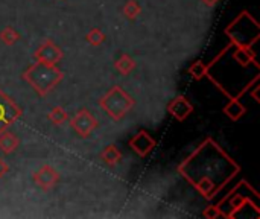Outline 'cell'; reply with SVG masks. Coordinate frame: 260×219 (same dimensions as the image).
Wrapping results in <instances>:
<instances>
[{
	"label": "cell",
	"mask_w": 260,
	"mask_h": 219,
	"mask_svg": "<svg viewBox=\"0 0 260 219\" xmlns=\"http://www.w3.org/2000/svg\"><path fill=\"white\" fill-rule=\"evenodd\" d=\"M203 216L207 219H218L224 218V212L221 210V207L218 204H212V206H207L203 212Z\"/></svg>",
	"instance_id": "cell-22"
},
{
	"label": "cell",
	"mask_w": 260,
	"mask_h": 219,
	"mask_svg": "<svg viewBox=\"0 0 260 219\" xmlns=\"http://www.w3.org/2000/svg\"><path fill=\"white\" fill-rule=\"evenodd\" d=\"M114 67H116V70H117L120 75L126 76V75H129V73L136 69V61H134V58H133L131 55H128V53H120L119 58H117L116 62H114Z\"/></svg>",
	"instance_id": "cell-16"
},
{
	"label": "cell",
	"mask_w": 260,
	"mask_h": 219,
	"mask_svg": "<svg viewBox=\"0 0 260 219\" xmlns=\"http://www.w3.org/2000/svg\"><path fill=\"white\" fill-rule=\"evenodd\" d=\"M168 111L175 120L184 122L193 113V105L186 96H177L168 104Z\"/></svg>",
	"instance_id": "cell-12"
},
{
	"label": "cell",
	"mask_w": 260,
	"mask_h": 219,
	"mask_svg": "<svg viewBox=\"0 0 260 219\" xmlns=\"http://www.w3.org/2000/svg\"><path fill=\"white\" fill-rule=\"evenodd\" d=\"M253 198H259L257 191L247 181H241L235 189L229 192V195L218 203L221 210L224 212L225 219H235L239 216V213L247 207L259 209L256 201ZM260 210V209H259Z\"/></svg>",
	"instance_id": "cell-4"
},
{
	"label": "cell",
	"mask_w": 260,
	"mask_h": 219,
	"mask_svg": "<svg viewBox=\"0 0 260 219\" xmlns=\"http://www.w3.org/2000/svg\"><path fill=\"white\" fill-rule=\"evenodd\" d=\"M187 72H189V75H190L193 79L201 81V79L206 78V75H207V64H204L203 61H193V62L189 66Z\"/></svg>",
	"instance_id": "cell-19"
},
{
	"label": "cell",
	"mask_w": 260,
	"mask_h": 219,
	"mask_svg": "<svg viewBox=\"0 0 260 219\" xmlns=\"http://www.w3.org/2000/svg\"><path fill=\"white\" fill-rule=\"evenodd\" d=\"M128 145H129V148H131L139 157L145 159V157H148V155L154 151V148L157 146V140H155L148 131L140 130L139 133H136V134L129 139Z\"/></svg>",
	"instance_id": "cell-10"
},
{
	"label": "cell",
	"mask_w": 260,
	"mask_h": 219,
	"mask_svg": "<svg viewBox=\"0 0 260 219\" xmlns=\"http://www.w3.org/2000/svg\"><path fill=\"white\" fill-rule=\"evenodd\" d=\"M62 50L59 46H56L50 38H47L34 53L35 61H43L47 64H56L62 59Z\"/></svg>",
	"instance_id": "cell-11"
},
{
	"label": "cell",
	"mask_w": 260,
	"mask_h": 219,
	"mask_svg": "<svg viewBox=\"0 0 260 219\" xmlns=\"http://www.w3.org/2000/svg\"><path fill=\"white\" fill-rule=\"evenodd\" d=\"M239 172L241 166L210 137L178 165V174L209 201Z\"/></svg>",
	"instance_id": "cell-1"
},
{
	"label": "cell",
	"mask_w": 260,
	"mask_h": 219,
	"mask_svg": "<svg viewBox=\"0 0 260 219\" xmlns=\"http://www.w3.org/2000/svg\"><path fill=\"white\" fill-rule=\"evenodd\" d=\"M201 2H203L204 5H207V6H213V5H216L219 0H201Z\"/></svg>",
	"instance_id": "cell-24"
},
{
	"label": "cell",
	"mask_w": 260,
	"mask_h": 219,
	"mask_svg": "<svg viewBox=\"0 0 260 219\" xmlns=\"http://www.w3.org/2000/svg\"><path fill=\"white\" fill-rule=\"evenodd\" d=\"M222 111H224V114H225L230 120L238 122V120H241V119L245 116L247 108L244 107V104L241 102L239 98H232V99H229V104L224 107Z\"/></svg>",
	"instance_id": "cell-13"
},
{
	"label": "cell",
	"mask_w": 260,
	"mask_h": 219,
	"mask_svg": "<svg viewBox=\"0 0 260 219\" xmlns=\"http://www.w3.org/2000/svg\"><path fill=\"white\" fill-rule=\"evenodd\" d=\"M136 101L131 95H128L120 85H113L101 99L99 107L113 119L122 120L134 107Z\"/></svg>",
	"instance_id": "cell-6"
},
{
	"label": "cell",
	"mask_w": 260,
	"mask_h": 219,
	"mask_svg": "<svg viewBox=\"0 0 260 219\" xmlns=\"http://www.w3.org/2000/svg\"><path fill=\"white\" fill-rule=\"evenodd\" d=\"M47 120L56 127L64 125L69 120V114L62 107H53L49 113H47Z\"/></svg>",
	"instance_id": "cell-17"
},
{
	"label": "cell",
	"mask_w": 260,
	"mask_h": 219,
	"mask_svg": "<svg viewBox=\"0 0 260 219\" xmlns=\"http://www.w3.org/2000/svg\"><path fill=\"white\" fill-rule=\"evenodd\" d=\"M225 35L235 46L253 47L260 38V24L247 11H242L227 27Z\"/></svg>",
	"instance_id": "cell-5"
},
{
	"label": "cell",
	"mask_w": 260,
	"mask_h": 219,
	"mask_svg": "<svg viewBox=\"0 0 260 219\" xmlns=\"http://www.w3.org/2000/svg\"><path fill=\"white\" fill-rule=\"evenodd\" d=\"M8 172H9V166H8V163H6L5 160H2V159H0V178H3Z\"/></svg>",
	"instance_id": "cell-23"
},
{
	"label": "cell",
	"mask_w": 260,
	"mask_h": 219,
	"mask_svg": "<svg viewBox=\"0 0 260 219\" xmlns=\"http://www.w3.org/2000/svg\"><path fill=\"white\" fill-rule=\"evenodd\" d=\"M0 40L6 46H14L20 40V34L12 26H6L3 30H0Z\"/></svg>",
	"instance_id": "cell-20"
},
{
	"label": "cell",
	"mask_w": 260,
	"mask_h": 219,
	"mask_svg": "<svg viewBox=\"0 0 260 219\" xmlns=\"http://www.w3.org/2000/svg\"><path fill=\"white\" fill-rule=\"evenodd\" d=\"M101 159L105 165L108 166H116L120 163L122 160V151L116 146V145H108L105 146V149L101 152Z\"/></svg>",
	"instance_id": "cell-15"
},
{
	"label": "cell",
	"mask_w": 260,
	"mask_h": 219,
	"mask_svg": "<svg viewBox=\"0 0 260 219\" xmlns=\"http://www.w3.org/2000/svg\"><path fill=\"white\" fill-rule=\"evenodd\" d=\"M105 38H107V35H105L99 27L90 29V32L85 35V40H87L91 46H101V44H104V43H105Z\"/></svg>",
	"instance_id": "cell-21"
},
{
	"label": "cell",
	"mask_w": 260,
	"mask_h": 219,
	"mask_svg": "<svg viewBox=\"0 0 260 219\" xmlns=\"http://www.w3.org/2000/svg\"><path fill=\"white\" fill-rule=\"evenodd\" d=\"M99 122L98 119L85 108L79 110L72 119H70V127L73 128V131L82 137V139H87L96 128H98Z\"/></svg>",
	"instance_id": "cell-8"
},
{
	"label": "cell",
	"mask_w": 260,
	"mask_h": 219,
	"mask_svg": "<svg viewBox=\"0 0 260 219\" xmlns=\"http://www.w3.org/2000/svg\"><path fill=\"white\" fill-rule=\"evenodd\" d=\"M140 12H142V6L139 5L137 0H128L123 6V17L126 20L134 21L140 15Z\"/></svg>",
	"instance_id": "cell-18"
},
{
	"label": "cell",
	"mask_w": 260,
	"mask_h": 219,
	"mask_svg": "<svg viewBox=\"0 0 260 219\" xmlns=\"http://www.w3.org/2000/svg\"><path fill=\"white\" fill-rule=\"evenodd\" d=\"M23 116L21 107L14 102L11 96L0 90V133L6 131L14 122H17Z\"/></svg>",
	"instance_id": "cell-7"
},
{
	"label": "cell",
	"mask_w": 260,
	"mask_h": 219,
	"mask_svg": "<svg viewBox=\"0 0 260 219\" xmlns=\"http://www.w3.org/2000/svg\"><path fill=\"white\" fill-rule=\"evenodd\" d=\"M23 79L40 96H46L50 90H53L64 79V73H62V70H59L56 67V64L35 61L32 66H29L24 70Z\"/></svg>",
	"instance_id": "cell-3"
},
{
	"label": "cell",
	"mask_w": 260,
	"mask_h": 219,
	"mask_svg": "<svg viewBox=\"0 0 260 219\" xmlns=\"http://www.w3.org/2000/svg\"><path fill=\"white\" fill-rule=\"evenodd\" d=\"M32 181L41 191L49 192L59 183V172L53 166L44 165L32 174Z\"/></svg>",
	"instance_id": "cell-9"
},
{
	"label": "cell",
	"mask_w": 260,
	"mask_h": 219,
	"mask_svg": "<svg viewBox=\"0 0 260 219\" xmlns=\"http://www.w3.org/2000/svg\"><path fill=\"white\" fill-rule=\"evenodd\" d=\"M20 145V140L15 134L9 133L8 130L0 133V152H3L5 155L12 154Z\"/></svg>",
	"instance_id": "cell-14"
},
{
	"label": "cell",
	"mask_w": 260,
	"mask_h": 219,
	"mask_svg": "<svg viewBox=\"0 0 260 219\" xmlns=\"http://www.w3.org/2000/svg\"><path fill=\"white\" fill-rule=\"evenodd\" d=\"M224 50L225 47L215 56V59L207 64V75L209 78L229 99L232 98H242L248 93V90L260 81V72L251 70H260L259 64L253 66H242L238 61L232 58V64L225 62L224 59Z\"/></svg>",
	"instance_id": "cell-2"
}]
</instances>
